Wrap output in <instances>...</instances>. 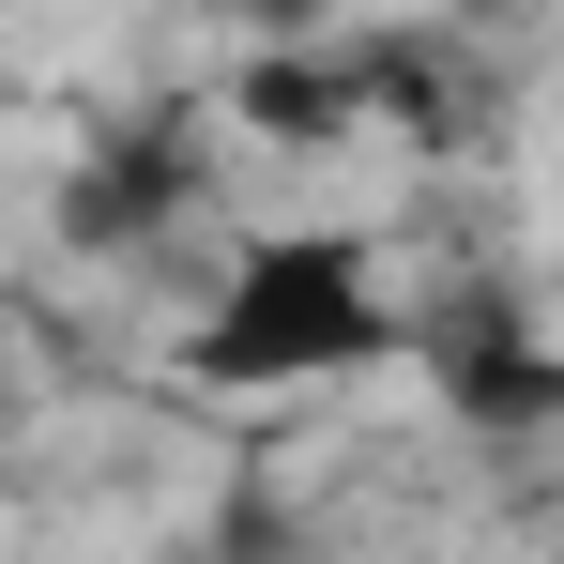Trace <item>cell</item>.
Instances as JSON below:
<instances>
[{
    "mask_svg": "<svg viewBox=\"0 0 564 564\" xmlns=\"http://www.w3.org/2000/svg\"><path fill=\"white\" fill-rule=\"evenodd\" d=\"M351 351H381V305H367V260H351L336 229H275V245H245L229 305L198 321V367H214V381L351 367Z\"/></svg>",
    "mask_w": 564,
    "mask_h": 564,
    "instance_id": "1",
    "label": "cell"
}]
</instances>
